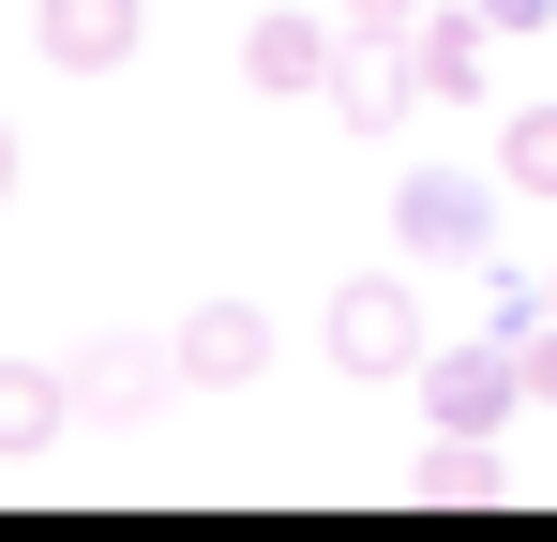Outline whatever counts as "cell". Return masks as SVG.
<instances>
[{"instance_id": "6da1fadb", "label": "cell", "mask_w": 557, "mask_h": 542, "mask_svg": "<svg viewBox=\"0 0 557 542\" xmlns=\"http://www.w3.org/2000/svg\"><path fill=\"white\" fill-rule=\"evenodd\" d=\"M317 347H332V377H422V301H407V271H347L332 301H317Z\"/></svg>"}, {"instance_id": "7a4b0ae2", "label": "cell", "mask_w": 557, "mask_h": 542, "mask_svg": "<svg viewBox=\"0 0 557 542\" xmlns=\"http://www.w3.org/2000/svg\"><path fill=\"white\" fill-rule=\"evenodd\" d=\"M422 407H437V438H512V407H528V377H512V332L422 347Z\"/></svg>"}, {"instance_id": "3957f363", "label": "cell", "mask_w": 557, "mask_h": 542, "mask_svg": "<svg viewBox=\"0 0 557 542\" xmlns=\"http://www.w3.org/2000/svg\"><path fill=\"white\" fill-rule=\"evenodd\" d=\"M392 242H407V271L497 257V196H482L467 167H407V196H392Z\"/></svg>"}, {"instance_id": "277c9868", "label": "cell", "mask_w": 557, "mask_h": 542, "mask_svg": "<svg viewBox=\"0 0 557 542\" xmlns=\"http://www.w3.org/2000/svg\"><path fill=\"white\" fill-rule=\"evenodd\" d=\"M30 46H46V76H121L151 46V0H30Z\"/></svg>"}, {"instance_id": "5b68a950", "label": "cell", "mask_w": 557, "mask_h": 542, "mask_svg": "<svg viewBox=\"0 0 557 542\" xmlns=\"http://www.w3.org/2000/svg\"><path fill=\"white\" fill-rule=\"evenodd\" d=\"M482 76H497V15H482V0H437V15L407 30V90H422V106H482Z\"/></svg>"}, {"instance_id": "8992f818", "label": "cell", "mask_w": 557, "mask_h": 542, "mask_svg": "<svg viewBox=\"0 0 557 542\" xmlns=\"http://www.w3.org/2000/svg\"><path fill=\"white\" fill-rule=\"evenodd\" d=\"M347 76V15H257V30H242V90H332Z\"/></svg>"}, {"instance_id": "52a82bcc", "label": "cell", "mask_w": 557, "mask_h": 542, "mask_svg": "<svg viewBox=\"0 0 557 542\" xmlns=\"http://www.w3.org/2000/svg\"><path fill=\"white\" fill-rule=\"evenodd\" d=\"M166 361H182L196 392H242V377L272 361V317H257V301H196L182 332H166Z\"/></svg>"}, {"instance_id": "ba28073f", "label": "cell", "mask_w": 557, "mask_h": 542, "mask_svg": "<svg viewBox=\"0 0 557 542\" xmlns=\"http://www.w3.org/2000/svg\"><path fill=\"white\" fill-rule=\"evenodd\" d=\"M61 377H76V407H106V422H136V407H151V392H166L182 361L151 347V332H91V347L61 361Z\"/></svg>"}, {"instance_id": "9c48e42d", "label": "cell", "mask_w": 557, "mask_h": 542, "mask_svg": "<svg viewBox=\"0 0 557 542\" xmlns=\"http://www.w3.org/2000/svg\"><path fill=\"white\" fill-rule=\"evenodd\" d=\"M497 497H512L497 438H437V452H407V513H497Z\"/></svg>"}, {"instance_id": "30bf717a", "label": "cell", "mask_w": 557, "mask_h": 542, "mask_svg": "<svg viewBox=\"0 0 557 542\" xmlns=\"http://www.w3.org/2000/svg\"><path fill=\"white\" fill-rule=\"evenodd\" d=\"M61 422H76V377L61 361H0V467H30Z\"/></svg>"}, {"instance_id": "8fae6325", "label": "cell", "mask_w": 557, "mask_h": 542, "mask_svg": "<svg viewBox=\"0 0 557 542\" xmlns=\"http://www.w3.org/2000/svg\"><path fill=\"white\" fill-rule=\"evenodd\" d=\"M497 181H512V196H543V211H557V90H528V106L497 121Z\"/></svg>"}, {"instance_id": "7c38bea8", "label": "cell", "mask_w": 557, "mask_h": 542, "mask_svg": "<svg viewBox=\"0 0 557 542\" xmlns=\"http://www.w3.org/2000/svg\"><path fill=\"white\" fill-rule=\"evenodd\" d=\"M497 332H512V377H528V407H557V301H512Z\"/></svg>"}, {"instance_id": "4fadbf2b", "label": "cell", "mask_w": 557, "mask_h": 542, "mask_svg": "<svg viewBox=\"0 0 557 542\" xmlns=\"http://www.w3.org/2000/svg\"><path fill=\"white\" fill-rule=\"evenodd\" d=\"M332 15H347V46H407V30H422L437 0H332Z\"/></svg>"}, {"instance_id": "5bb4252c", "label": "cell", "mask_w": 557, "mask_h": 542, "mask_svg": "<svg viewBox=\"0 0 557 542\" xmlns=\"http://www.w3.org/2000/svg\"><path fill=\"white\" fill-rule=\"evenodd\" d=\"M482 15H497V30H543V15H557V0H482Z\"/></svg>"}, {"instance_id": "9a60e30c", "label": "cell", "mask_w": 557, "mask_h": 542, "mask_svg": "<svg viewBox=\"0 0 557 542\" xmlns=\"http://www.w3.org/2000/svg\"><path fill=\"white\" fill-rule=\"evenodd\" d=\"M15 167H30V151H15V121H0V211H15Z\"/></svg>"}, {"instance_id": "2e32d148", "label": "cell", "mask_w": 557, "mask_h": 542, "mask_svg": "<svg viewBox=\"0 0 557 542\" xmlns=\"http://www.w3.org/2000/svg\"><path fill=\"white\" fill-rule=\"evenodd\" d=\"M543 301H557V271H543Z\"/></svg>"}]
</instances>
